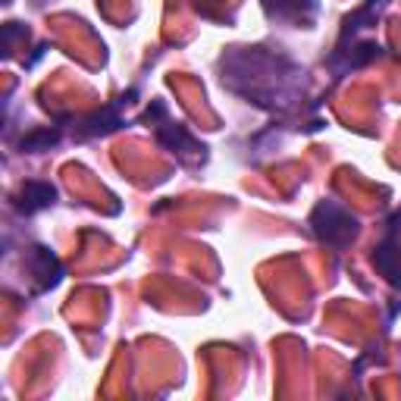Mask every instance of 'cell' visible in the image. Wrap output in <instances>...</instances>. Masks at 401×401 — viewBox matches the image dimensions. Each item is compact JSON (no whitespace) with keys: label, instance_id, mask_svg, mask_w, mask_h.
Segmentation results:
<instances>
[{"label":"cell","instance_id":"obj_2","mask_svg":"<svg viewBox=\"0 0 401 401\" xmlns=\"http://www.w3.org/2000/svg\"><path fill=\"white\" fill-rule=\"evenodd\" d=\"M53 141H57V132H51V129H47V132L29 135V138L23 141V148H25V151H41V148H51Z\"/></svg>","mask_w":401,"mask_h":401},{"label":"cell","instance_id":"obj_1","mask_svg":"<svg viewBox=\"0 0 401 401\" xmlns=\"http://www.w3.org/2000/svg\"><path fill=\"white\" fill-rule=\"evenodd\" d=\"M51 200H53V189L51 185H44V182H29L23 189V210L25 213L38 210V207H47Z\"/></svg>","mask_w":401,"mask_h":401}]
</instances>
